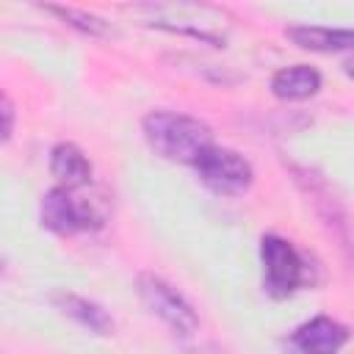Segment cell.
Segmentation results:
<instances>
[{"instance_id": "cell-1", "label": "cell", "mask_w": 354, "mask_h": 354, "mask_svg": "<svg viewBox=\"0 0 354 354\" xmlns=\"http://www.w3.org/2000/svg\"><path fill=\"white\" fill-rule=\"evenodd\" d=\"M141 133L147 138V144L152 147V152H158L166 160L174 163H185L194 166V160L213 147V130L191 116V113H180V111H169V108H158L149 111L141 119Z\"/></svg>"}, {"instance_id": "cell-2", "label": "cell", "mask_w": 354, "mask_h": 354, "mask_svg": "<svg viewBox=\"0 0 354 354\" xmlns=\"http://www.w3.org/2000/svg\"><path fill=\"white\" fill-rule=\"evenodd\" d=\"M39 221L44 230L66 238V235L100 230L105 224V207L97 199L83 196L80 191L55 185L39 202Z\"/></svg>"}, {"instance_id": "cell-3", "label": "cell", "mask_w": 354, "mask_h": 354, "mask_svg": "<svg viewBox=\"0 0 354 354\" xmlns=\"http://www.w3.org/2000/svg\"><path fill=\"white\" fill-rule=\"evenodd\" d=\"M260 263H263V288L271 299H288L301 290L310 279L304 254L282 235L260 238Z\"/></svg>"}, {"instance_id": "cell-4", "label": "cell", "mask_w": 354, "mask_h": 354, "mask_svg": "<svg viewBox=\"0 0 354 354\" xmlns=\"http://www.w3.org/2000/svg\"><path fill=\"white\" fill-rule=\"evenodd\" d=\"M136 293L141 304L160 321L166 324L177 337H194L199 332V315L194 304L163 277L152 271H141L136 277Z\"/></svg>"}, {"instance_id": "cell-5", "label": "cell", "mask_w": 354, "mask_h": 354, "mask_svg": "<svg viewBox=\"0 0 354 354\" xmlns=\"http://www.w3.org/2000/svg\"><path fill=\"white\" fill-rule=\"evenodd\" d=\"M191 169L196 171L199 183L205 188H210L213 194H218V196H241L254 183L252 163L241 152H235L230 147H218V144L207 147L194 160Z\"/></svg>"}, {"instance_id": "cell-6", "label": "cell", "mask_w": 354, "mask_h": 354, "mask_svg": "<svg viewBox=\"0 0 354 354\" xmlns=\"http://www.w3.org/2000/svg\"><path fill=\"white\" fill-rule=\"evenodd\" d=\"M346 343L348 326L332 315H313L310 321L299 324L288 337L293 354H340Z\"/></svg>"}, {"instance_id": "cell-7", "label": "cell", "mask_w": 354, "mask_h": 354, "mask_svg": "<svg viewBox=\"0 0 354 354\" xmlns=\"http://www.w3.org/2000/svg\"><path fill=\"white\" fill-rule=\"evenodd\" d=\"M50 174L55 177V183L61 188L69 191H83L91 185L94 177V166L88 160V155L72 144V141H58L50 149Z\"/></svg>"}, {"instance_id": "cell-8", "label": "cell", "mask_w": 354, "mask_h": 354, "mask_svg": "<svg viewBox=\"0 0 354 354\" xmlns=\"http://www.w3.org/2000/svg\"><path fill=\"white\" fill-rule=\"evenodd\" d=\"M50 301L61 315L72 318L77 326H83V329H88L94 335H113V318L102 304H97V301H91V299L80 296V293H72L66 288L55 290L50 296Z\"/></svg>"}, {"instance_id": "cell-9", "label": "cell", "mask_w": 354, "mask_h": 354, "mask_svg": "<svg viewBox=\"0 0 354 354\" xmlns=\"http://www.w3.org/2000/svg\"><path fill=\"white\" fill-rule=\"evenodd\" d=\"M271 94L282 102H304L310 97H315L324 86V77L315 66L310 64H293V66H282L271 75Z\"/></svg>"}, {"instance_id": "cell-10", "label": "cell", "mask_w": 354, "mask_h": 354, "mask_svg": "<svg viewBox=\"0 0 354 354\" xmlns=\"http://www.w3.org/2000/svg\"><path fill=\"white\" fill-rule=\"evenodd\" d=\"M285 36L310 53H346L354 47V33L348 28H326V25H288Z\"/></svg>"}, {"instance_id": "cell-11", "label": "cell", "mask_w": 354, "mask_h": 354, "mask_svg": "<svg viewBox=\"0 0 354 354\" xmlns=\"http://www.w3.org/2000/svg\"><path fill=\"white\" fill-rule=\"evenodd\" d=\"M44 11L55 14L61 22L72 25L75 30H80V33H86V36H102V33H108V22H105L102 17H97V14H91V11L72 8V6H47Z\"/></svg>"}, {"instance_id": "cell-12", "label": "cell", "mask_w": 354, "mask_h": 354, "mask_svg": "<svg viewBox=\"0 0 354 354\" xmlns=\"http://www.w3.org/2000/svg\"><path fill=\"white\" fill-rule=\"evenodd\" d=\"M14 124H17V108H14L11 97H8V94L0 88V144L11 138Z\"/></svg>"}]
</instances>
